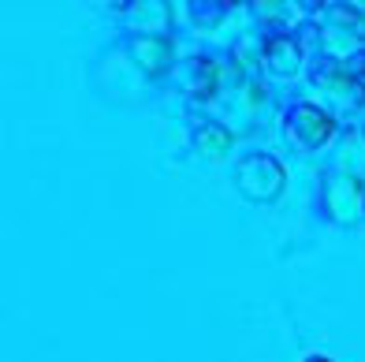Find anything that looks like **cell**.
Returning <instances> with one entry per match:
<instances>
[{
	"instance_id": "cell-1",
	"label": "cell",
	"mask_w": 365,
	"mask_h": 362,
	"mask_svg": "<svg viewBox=\"0 0 365 362\" xmlns=\"http://www.w3.org/2000/svg\"><path fill=\"white\" fill-rule=\"evenodd\" d=\"M287 183V172L272 154H246L235 164V187L242 191V198L250 202H276L284 194Z\"/></svg>"
},
{
	"instance_id": "cell-2",
	"label": "cell",
	"mask_w": 365,
	"mask_h": 362,
	"mask_svg": "<svg viewBox=\"0 0 365 362\" xmlns=\"http://www.w3.org/2000/svg\"><path fill=\"white\" fill-rule=\"evenodd\" d=\"M284 135H287V142L294 146V150L317 154V150H324V146L336 139V120H331V112H324L317 105L298 101V105L287 109V116H284Z\"/></svg>"
},
{
	"instance_id": "cell-3",
	"label": "cell",
	"mask_w": 365,
	"mask_h": 362,
	"mask_svg": "<svg viewBox=\"0 0 365 362\" xmlns=\"http://www.w3.org/2000/svg\"><path fill=\"white\" fill-rule=\"evenodd\" d=\"M321 202H324V213L339 224H351L365 213V187L358 176H343V172H331L321 179Z\"/></svg>"
},
{
	"instance_id": "cell-4",
	"label": "cell",
	"mask_w": 365,
	"mask_h": 362,
	"mask_svg": "<svg viewBox=\"0 0 365 362\" xmlns=\"http://www.w3.org/2000/svg\"><path fill=\"white\" fill-rule=\"evenodd\" d=\"M127 53L149 79H160L175 60V41L168 34H127Z\"/></svg>"
},
{
	"instance_id": "cell-5",
	"label": "cell",
	"mask_w": 365,
	"mask_h": 362,
	"mask_svg": "<svg viewBox=\"0 0 365 362\" xmlns=\"http://www.w3.org/2000/svg\"><path fill=\"white\" fill-rule=\"evenodd\" d=\"M261 56H264V68H269L272 75H279V79H294L298 71H302V41H298L294 34H284V30L264 38Z\"/></svg>"
},
{
	"instance_id": "cell-6",
	"label": "cell",
	"mask_w": 365,
	"mask_h": 362,
	"mask_svg": "<svg viewBox=\"0 0 365 362\" xmlns=\"http://www.w3.org/2000/svg\"><path fill=\"white\" fill-rule=\"evenodd\" d=\"M217 82H220V71H217V60L212 56H190L187 60V68H182V90L194 101H209L217 94Z\"/></svg>"
},
{
	"instance_id": "cell-7",
	"label": "cell",
	"mask_w": 365,
	"mask_h": 362,
	"mask_svg": "<svg viewBox=\"0 0 365 362\" xmlns=\"http://www.w3.org/2000/svg\"><path fill=\"white\" fill-rule=\"evenodd\" d=\"M190 142H194V150L202 154V157L220 161V157L231 154V146H235V135H231L224 124H197V127H194V135H190Z\"/></svg>"
},
{
	"instance_id": "cell-8",
	"label": "cell",
	"mask_w": 365,
	"mask_h": 362,
	"mask_svg": "<svg viewBox=\"0 0 365 362\" xmlns=\"http://www.w3.org/2000/svg\"><path fill=\"white\" fill-rule=\"evenodd\" d=\"M313 82L317 86H328V90H346V60H339V56H331V53H324V56H317L313 60Z\"/></svg>"
},
{
	"instance_id": "cell-9",
	"label": "cell",
	"mask_w": 365,
	"mask_h": 362,
	"mask_svg": "<svg viewBox=\"0 0 365 362\" xmlns=\"http://www.w3.org/2000/svg\"><path fill=\"white\" fill-rule=\"evenodd\" d=\"M227 15V0H190V19L197 26H217Z\"/></svg>"
},
{
	"instance_id": "cell-10",
	"label": "cell",
	"mask_w": 365,
	"mask_h": 362,
	"mask_svg": "<svg viewBox=\"0 0 365 362\" xmlns=\"http://www.w3.org/2000/svg\"><path fill=\"white\" fill-rule=\"evenodd\" d=\"M343 94H351L354 101H365V49L346 60V90Z\"/></svg>"
},
{
	"instance_id": "cell-11",
	"label": "cell",
	"mask_w": 365,
	"mask_h": 362,
	"mask_svg": "<svg viewBox=\"0 0 365 362\" xmlns=\"http://www.w3.org/2000/svg\"><path fill=\"white\" fill-rule=\"evenodd\" d=\"M324 15H328L331 23H343L346 30H358V34H365V19H361V11H358L354 4H331Z\"/></svg>"
},
{
	"instance_id": "cell-12",
	"label": "cell",
	"mask_w": 365,
	"mask_h": 362,
	"mask_svg": "<svg viewBox=\"0 0 365 362\" xmlns=\"http://www.w3.org/2000/svg\"><path fill=\"white\" fill-rule=\"evenodd\" d=\"M302 8H306V11H328L331 0H302Z\"/></svg>"
},
{
	"instance_id": "cell-13",
	"label": "cell",
	"mask_w": 365,
	"mask_h": 362,
	"mask_svg": "<svg viewBox=\"0 0 365 362\" xmlns=\"http://www.w3.org/2000/svg\"><path fill=\"white\" fill-rule=\"evenodd\" d=\"M105 4H108L112 11H127L130 4H135V0H105Z\"/></svg>"
},
{
	"instance_id": "cell-14",
	"label": "cell",
	"mask_w": 365,
	"mask_h": 362,
	"mask_svg": "<svg viewBox=\"0 0 365 362\" xmlns=\"http://www.w3.org/2000/svg\"><path fill=\"white\" fill-rule=\"evenodd\" d=\"M306 362H331V358H328V355H309Z\"/></svg>"
},
{
	"instance_id": "cell-15",
	"label": "cell",
	"mask_w": 365,
	"mask_h": 362,
	"mask_svg": "<svg viewBox=\"0 0 365 362\" xmlns=\"http://www.w3.org/2000/svg\"><path fill=\"white\" fill-rule=\"evenodd\" d=\"M361 8H365V0H361Z\"/></svg>"
}]
</instances>
